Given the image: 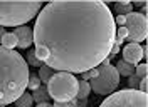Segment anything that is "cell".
Wrapping results in <instances>:
<instances>
[{"instance_id": "ba28073f", "label": "cell", "mask_w": 148, "mask_h": 107, "mask_svg": "<svg viewBox=\"0 0 148 107\" xmlns=\"http://www.w3.org/2000/svg\"><path fill=\"white\" fill-rule=\"evenodd\" d=\"M14 35L17 37V47H20V49H29L34 44V32L29 25L15 27Z\"/></svg>"}, {"instance_id": "ffe728a7", "label": "cell", "mask_w": 148, "mask_h": 107, "mask_svg": "<svg viewBox=\"0 0 148 107\" xmlns=\"http://www.w3.org/2000/svg\"><path fill=\"white\" fill-rule=\"evenodd\" d=\"M96 75H98V69H89V70H86L81 74V80H91Z\"/></svg>"}, {"instance_id": "603a6c76", "label": "cell", "mask_w": 148, "mask_h": 107, "mask_svg": "<svg viewBox=\"0 0 148 107\" xmlns=\"http://www.w3.org/2000/svg\"><path fill=\"white\" fill-rule=\"evenodd\" d=\"M52 107H77V100L74 99L71 102H56L52 104Z\"/></svg>"}, {"instance_id": "cb8c5ba5", "label": "cell", "mask_w": 148, "mask_h": 107, "mask_svg": "<svg viewBox=\"0 0 148 107\" xmlns=\"http://www.w3.org/2000/svg\"><path fill=\"white\" fill-rule=\"evenodd\" d=\"M138 90H140V92H143V94H147V92H148V79H147V77H143V79H140Z\"/></svg>"}, {"instance_id": "3957f363", "label": "cell", "mask_w": 148, "mask_h": 107, "mask_svg": "<svg viewBox=\"0 0 148 107\" xmlns=\"http://www.w3.org/2000/svg\"><path fill=\"white\" fill-rule=\"evenodd\" d=\"M40 2H0V27H22L39 15Z\"/></svg>"}, {"instance_id": "4316f807", "label": "cell", "mask_w": 148, "mask_h": 107, "mask_svg": "<svg viewBox=\"0 0 148 107\" xmlns=\"http://www.w3.org/2000/svg\"><path fill=\"white\" fill-rule=\"evenodd\" d=\"M36 107H52V104H49V102H42V104H37Z\"/></svg>"}, {"instance_id": "44dd1931", "label": "cell", "mask_w": 148, "mask_h": 107, "mask_svg": "<svg viewBox=\"0 0 148 107\" xmlns=\"http://www.w3.org/2000/svg\"><path fill=\"white\" fill-rule=\"evenodd\" d=\"M128 89H136L138 90V85H140V79L138 77H136V75H135V74H133V75H130L128 77Z\"/></svg>"}, {"instance_id": "4fadbf2b", "label": "cell", "mask_w": 148, "mask_h": 107, "mask_svg": "<svg viewBox=\"0 0 148 107\" xmlns=\"http://www.w3.org/2000/svg\"><path fill=\"white\" fill-rule=\"evenodd\" d=\"M120 75H125V77H130V75H133L135 74V65H131V64L125 62V60H120V62L116 64V67H114Z\"/></svg>"}, {"instance_id": "7402d4cb", "label": "cell", "mask_w": 148, "mask_h": 107, "mask_svg": "<svg viewBox=\"0 0 148 107\" xmlns=\"http://www.w3.org/2000/svg\"><path fill=\"white\" fill-rule=\"evenodd\" d=\"M126 37H128V30H126L125 27H116V39L125 40Z\"/></svg>"}, {"instance_id": "f1b7e54d", "label": "cell", "mask_w": 148, "mask_h": 107, "mask_svg": "<svg viewBox=\"0 0 148 107\" xmlns=\"http://www.w3.org/2000/svg\"><path fill=\"white\" fill-rule=\"evenodd\" d=\"M3 34H5V28H3V27H0V40H2V37H3Z\"/></svg>"}, {"instance_id": "8fae6325", "label": "cell", "mask_w": 148, "mask_h": 107, "mask_svg": "<svg viewBox=\"0 0 148 107\" xmlns=\"http://www.w3.org/2000/svg\"><path fill=\"white\" fill-rule=\"evenodd\" d=\"M0 45L3 49H10V50H15L17 47V37L14 35V32H5L2 40H0Z\"/></svg>"}, {"instance_id": "5b68a950", "label": "cell", "mask_w": 148, "mask_h": 107, "mask_svg": "<svg viewBox=\"0 0 148 107\" xmlns=\"http://www.w3.org/2000/svg\"><path fill=\"white\" fill-rule=\"evenodd\" d=\"M96 69H98V75L94 79H91V82H89L91 90L94 94H99V95L113 94L116 90V87L120 85V74H118V70L114 69V65H111L108 59L99 64Z\"/></svg>"}, {"instance_id": "d6986e66", "label": "cell", "mask_w": 148, "mask_h": 107, "mask_svg": "<svg viewBox=\"0 0 148 107\" xmlns=\"http://www.w3.org/2000/svg\"><path fill=\"white\" fill-rule=\"evenodd\" d=\"M147 72H148V65L147 64H136V65H135V75H136L138 79L147 77Z\"/></svg>"}, {"instance_id": "6da1fadb", "label": "cell", "mask_w": 148, "mask_h": 107, "mask_svg": "<svg viewBox=\"0 0 148 107\" xmlns=\"http://www.w3.org/2000/svg\"><path fill=\"white\" fill-rule=\"evenodd\" d=\"M34 54L54 72L83 74L110 55L116 24L104 2H51L34 25Z\"/></svg>"}, {"instance_id": "484cf974", "label": "cell", "mask_w": 148, "mask_h": 107, "mask_svg": "<svg viewBox=\"0 0 148 107\" xmlns=\"http://www.w3.org/2000/svg\"><path fill=\"white\" fill-rule=\"evenodd\" d=\"M133 7H143V5H147V2L145 0H141V2H135V3H131Z\"/></svg>"}, {"instance_id": "7a4b0ae2", "label": "cell", "mask_w": 148, "mask_h": 107, "mask_svg": "<svg viewBox=\"0 0 148 107\" xmlns=\"http://www.w3.org/2000/svg\"><path fill=\"white\" fill-rule=\"evenodd\" d=\"M29 65L17 52L0 45V106L14 104L27 89Z\"/></svg>"}, {"instance_id": "9a60e30c", "label": "cell", "mask_w": 148, "mask_h": 107, "mask_svg": "<svg viewBox=\"0 0 148 107\" xmlns=\"http://www.w3.org/2000/svg\"><path fill=\"white\" fill-rule=\"evenodd\" d=\"M56 72L51 69V67H47V65H42V67H39V74H37V77H39V80H40V84H46L51 80V77L54 75Z\"/></svg>"}, {"instance_id": "7c38bea8", "label": "cell", "mask_w": 148, "mask_h": 107, "mask_svg": "<svg viewBox=\"0 0 148 107\" xmlns=\"http://www.w3.org/2000/svg\"><path fill=\"white\" fill-rule=\"evenodd\" d=\"M34 94H30L32 95V100L36 102V104H42V102H47L49 100V94H47V87H44V85H40L39 89L32 90Z\"/></svg>"}, {"instance_id": "2e32d148", "label": "cell", "mask_w": 148, "mask_h": 107, "mask_svg": "<svg viewBox=\"0 0 148 107\" xmlns=\"http://www.w3.org/2000/svg\"><path fill=\"white\" fill-rule=\"evenodd\" d=\"M32 102H34L32 100V95L27 94V92H24L14 104H15V107H32Z\"/></svg>"}, {"instance_id": "30bf717a", "label": "cell", "mask_w": 148, "mask_h": 107, "mask_svg": "<svg viewBox=\"0 0 148 107\" xmlns=\"http://www.w3.org/2000/svg\"><path fill=\"white\" fill-rule=\"evenodd\" d=\"M91 94V85L88 80H77V95L76 99L79 100H88V95Z\"/></svg>"}, {"instance_id": "e0dca14e", "label": "cell", "mask_w": 148, "mask_h": 107, "mask_svg": "<svg viewBox=\"0 0 148 107\" xmlns=\"http://www.w3.org/2000/svg\"><path fill=\"white\" fill-rule=\"evenodd\" d=\"M40 87V80H39V77H37V74H30L29 75V80H27V89L29 90H36Z\"/></svg>"}, {"instance_id": "ac0fdd59", "label": "cell", "mask_w": 148, "mask_h": 107, "mask_svg": "<svg viewBox=\"0 0 148 107\" xmlns=\"http://www.w3.org/2000/svg\"><path fill=\"white\" fill-rule=\"evenodd\" d=\"M27 65H32V67H42L44 64L36 57L34 50H30V52H27Z\"/></svg>"}, {"instance_id": "52a82bcc", "label": "cell", "mask_w": 148, "mask_h": 107, "mask_svg": "<svg viewBox=\"0 0 148 107\" xmlns=\"http://www.w3.org/2000/svg\"><path fill=\"white\" fill-rule=\"evenodd\" d=\"M125 28L128 30L126 39L130 40V44H140L148 37V18L140 12H131L126 15Z\"/></svg>"}, {"instance_id": "277c9868", "label": "cell", "mask_w": 148, "mask_h": 107, "mask_svg": "<svg viewBox=\"0 0 148 107\" xmlns=\"http://www.w3.org/2000/svg\"><path fill=\"white\" fill-rule=\"evenodd\" d=\"M46 87L49 97L56 102H71L77 95V79L67 72H56Z\"/></svg>"}, {"instance_id": "83f0119b", "label": "cell", "mask_w": 148, "mask_h": 107, "mask_svg": "<svg viewBox=\"0 0 148 107\" xmlns=\"http://www.w3.org/2000/svg\"><path fill=\"white\" fill-rule=\"evenodd\" d=\"M88 104V100H81V102H77V107H86Z\"/></svg>"}, {"instance_id": "8992f818", "label": "cell", "mask_w": 148, "mask_h": 107, "mask_svg": "<svg viewBox=\"0 0 148 107\" xmlns=\"http://www.w3.org/2000/svg\"><path fill=\"white\" fill-rule=\"evenodd\" d=\"M99 107H148V95L136 89H123L110 94Z\"/></svg>"}, {"instance_id": "5bb4252c", "label": "cell", "mask_w": 148, "mask_h": 107, "mask_svg": "<svg viewBox=\"0 0 148 107\" xmlns=\"http://www.w3.org/2000/svg\"><path fill=\"white\" fill-rule=\"evenodd\" d=\"M114 10H116V14L118 15H123V17H126L128 14L133 12V5H131V2H116L114 3Z\"/></svg>"}, {"instance_id": "9c48e42d", "label": "cell", "mask_w": 148, "mask_h": 107, "mask_svg": "<svg viewBox=\"0 0 148 107\" xmlns=\"http://www.w3.org/2000/svg\"><path fill=\"white\" fill-rule=\"evenodd\" d=\"M141 57H143V50H141V45L140 44H128L123 49V60L131 64V65L140 64Z\"/></svg>"}, {"instance_id": "d4e9b609", "label": "cell", "mask_w": 148, "mask_h": 107, "mask_svg": "<svg viewBox=\"0 0 148 107\" xmlns=\"http://www.w3.org/2000/svg\"><path fill=\"white\" fill-rule=\"evenodd\" d=\"M125 22H126V17H123V15H116V18H114V24L120 27H125Z\"/></svg>"}, {"instance_id": "f546056e", "label": "cell", "mask_w": 148, "mask_h": 107, "mask_svg": "<svg viewBox=\"0 0 148 107\" xmlns=\"http://www.w3.org/2000/svg\"><path fill=\"white\" fill-rule=\"evenodd\" d=\"M0 107H5V106H0Z\"/></svg>"}]
</instances>
